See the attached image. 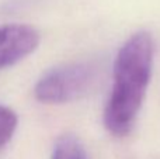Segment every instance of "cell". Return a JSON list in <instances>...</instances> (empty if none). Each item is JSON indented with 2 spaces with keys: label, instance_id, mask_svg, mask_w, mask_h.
Here are the masks:
<instances>
[{
  "label": "cell",
  "instance_id": "obj_1",
  "mask_svg": "<svg viewBox=\"0 0 160 159\" xmlns=\"http://www.w3.org/2000/svg\"><path fill=\"white\" fill-rule=\"evenodd\" d=\"M155 58V41L148 31L132 34L118 49L114 61L112 87L102 123L114 137L132 131L146 97Z\"/></svg>",
  "mask_w": 160,
  "mask_h": 159
},
{
  "label": "cell",
  "instance_id": "obj_2",
  "mask_svg": "<svg viewBox=\"0 0 160 159\" xmlns=\"http://www.w3.org/2000/svg\"><path fill=\"white\" fill-rule=\"evenodd\" d=\"M98 66L91 61L70 62L48 70L34 87V96L45 104H65L80 99L93 86Z\"/></svg>",
  "mask_w": 160,
  "mask_h": 159
},
{
  "label": "cell",
  "instance_id": "obj_3",
  "mask_svg": "<svg viewBox=\"0 0 160 159\" xmlns=\"http://www.w3.org/2000/svg\"><path fill=\"white\" fill-rule=\"evenodd\" d=\"M41 37L27 24L0 25V70L18 64L38 48Z\"/></svg>",
  "mask_w": 160,
  "mask_h": 159
},
{
  "label": "cell",
  "instance_id": "obj_4",
  "mask_svg": "<svg viewBox=\"0 0 160 159\" xmlns=\"http://www.w3.org/2000/svg\"><path fill=\"white\" fill-rule=\"evenodd\" d=\"M52 159H88L80 141L75 135H62L56 140L52 151Z\"/></svg>",
  "mask_w": 160,
  "mask_h": 159
},
{
  "label": "cell",
  "instance_id": "obj_5",
  "mask_svg": "<svg viewBox=\"0 0 160 159\" xmlns=\"http://www.w3.org/2000/svg\"><path fill=\"white\" fill-rule=\"evenodd\" d=\"M18 126V117L16 111L6 106H0V149L6 146L13 138Z\"/></svg>",
  "mask_w": 160,
  "mask_h": 159
}]
</instances>
